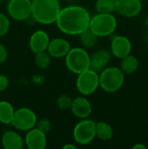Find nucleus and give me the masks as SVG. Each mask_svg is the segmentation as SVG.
<instances>
[{
	"label": "nucleus",
	"mask_w": 148,
	"mask_h": 149,
	"mask_svg": "<svg viewBox=\"0 0 148 149\" xmlns=\"http://www.w3.org/2000/svg\"><path fill=\"white\" fill-rule=\"evenodd\" d=\"M91 16L88 10L79 5H70L60 10L56 20L58 30L66 35H79L89 28Z\"/></svg>",
	"instance_id": "1"
},
{
	"label": "nucleus",
	"mask_w": 148,
	"mask_h": 149,
	"mask_svg": "<svg viewBox=\"0 0 148 149\" xmlns=\"http://www.w3.org/2000/svg\"><path fill=\"white\" fill-rule=\"evenodd\" d=\"M60 10L58 0H31V16L38 23L43 24L55 23Z\"/></svg>",
	"instance_id": "2"
},
{
	"label": "nucleus",
	"mask_w": 148,
	"mask_h": 149,
	"mask_svg": "<svg viewBox=\"0 0 148 149\" xmlns=\"http://www.w3.org/2000/svg\"><path fill=\"white\" fill-rule=\"evenodd\" d=\"M99 86L108 93L119 91L124 85L125 74L120 67L106 66L99 73Z\"/></svg>",
	"instance_id": "3"
},
{
	"label": "nucleus",
	"mask_w": 148,
	"mask_h": 149,
	"mask_svg": "<svg viewBox=\"0 0 148 149\" xmlns=\"http://www.w3.org/2000/svg\"><path fill=\"white\" fill-rule=\"evenodd\" d=\"M117 28V19L113 13H98L91 17L89 29L99 38L111 36Z\"/></svg>",
	"instance_id": "4"
},
{
	"label": "nucleus",
	"mask_w": 148,
	"mask_h": 149,
	"mask_svg": "<svg viewBox=\"0 0 148 149\" xmlns=\"http://www.w3.org/2000/svg\"><path fill=\"white\" fill-rule=\"evenodd\" d=\"M65 58L68 70L77 75L90 69V55L81 47L71 48Z\"/></svg>",
	"instance_id": "5"
},
{
	"label": "nucleus",
	"mask_w": 148,
	"mask_h": 149,
	"mask_svg": "<svg viewBox=\"0 0 148 149\" xmlns=\"http://www.w3.org/2000/svg\"><path fill=\"white\" fill-rule=\"evenodd\" d=\"M96 137V122L92 120L82 119L73 128V139L76 143L85 146Z\"/></svg>",
	"instance_id": "6"
},
{
	"label": "nucleus",
	"mask_w": 148,
	"mask_h": 149,
	"mask_svg": "<svg viewBox=\"0 0 148 149\" xmlns=\"http://www.w3.org/2000/svg\"><path fill=\"white\" fill-rule=\"evenodd\" d=\"M99 86V73L88 69L79 74H78L76 87L79 93L83 96H88L96 92Z\"/></svg>",
	"instance_id": "7"
},
{
	"label": "nucleus",
	"mask_w": 148,
	"mask_h": 149,
	"mask_svg": "<svg viewBox=\"0 0 148 149\" xmlns=\"http://www.w3.org/2000/svg\"><path fill=\"white\" fill-rule=\"evenodd\" d=\"M38 118L34 111L29 107H20L15 110L11 125L20 131H28L36 126Z\"/></svg>",
	"instance_id": "8"
},
{
	"label": "nucleus",
	"mask_w": 148,
	"mask_h": 149,
	"mask_svg": "<svg viewBox=\"0 0 148 149\" xmlns=\"http://www.w3.org/2000/svg\"><path fill=\"white\" fill-rule=\"evenodd\" d=\"M7 11L13 19L25 21L31 16V0H9Z\"/></svg>",
	"instance_id": "9"
},
{
	"label": "nucleus",
	"mask_w": 148,
	"mask_h": 149,
	"mask_svg": "<svg viewBox=\"0 0 148 149\" xmlns=\"http://www.w3.org/2000/svg\"><path fill=\"white\" fill-rule=\"evenodd\" d=\"M132 51V43L130 39L122 35H115L111 41V52L117 58H123L129 55Z\"/></svg>",
	"instance_id": "10"
},
{
	"label": "nucleus",
	"mask_w": 148,
	"mask_h": 149,
	"mask_svg": "<svg viewBox=\"0 0 148 149\" xmlns=\"http://www.w3.org/2000/svg\"><path fill=\"white\" fill-rule=\"evenodd\" d=\"M142 10L140 0H116L115 10L126 17H134Z\"/></svg>",
	"instance_id": "11"
},
{
	"label": "nucleus",
	"mask_w": 148,
	"mask_h": 149,
	"mask_svg": "<svg viewBox=\"0 0 148 149\" xmlns=\"http://www.w3.org/2000/svg\"><path fill=\"white\" fill-rule=\"evenodd\" d=\"M24 141L29 149H44L47 145L46 134L38 129L36 127L27 131Z\"/></svg>",
	"instance_id": "12"
},
{
	"label": "nucleus",
	"mask_w": 148,
	"mask_h": 149,
	"mask_svg": "<svg viewBox=\"0 0 148 149\" xmlns=\"http://www.w3.org/2000/svg\"><path fill=\"white\" fill-rule=\"evenodd\" d=\"M71 50V44L68 40L62 38H55L50 39L47 52L52 58H64Z\"/></svg>",
	"instance_id": "13"
},
{
	"label": "nucleus",
	"mask_w": 148,
	"mask_h": 149,
	"mask_svg": "<svg viewBox=\"0 0 148 149\" xmlns=\"http://www.w3.org/2000/svg\"><path fill=\"white\" fill-rule=\"evenodd\" d=\"M112 55L108 50L100 49L90 56V69L99 73L105 69L111 60Z\"/></svg>",
	"instance_id": "14"
},
{
	"label": "nucleus",
	"mask_w": 148,
	"mask_h": 149,
	"mask_svg": "<svg viewBox=\"0 0 148 149\" xmlns=\"http://www.w3.org/2000/svg\"><path fill=\"white\" fill-rule=\"evenodd\" d=\"M71 110L75 117L82 120L90 116L92 111V107L91 102L85 97L80 96L72 100Z\"/></svg>",
	"instance_id": "15"
},
{
	"label": "nucleus",
	"mask_w": 148,
	"mask_h": 149,
	"mask_svg": "<svg viewBox=\"0 0 148 149\" xmlns=\"http://www.w3.org/2000/svg\"><path fill=\"white\" fill-rule=\"evenodd\" d=\"M50 37L44 31L38 30L31 34L29 39V46L32 52L38 53L47 50Z\"/></svg>",
	"instance_id": "16"
},
{
	"label": "nucleus",
	"mask_w": 148,
	"mask_h": 149,
	"mask_svg": "<svg viewBox=\"0 0 148 149\" xmlns=\"http://www.w3.org/2000/svg\"><path fill=\"white\" fill-rule=\"evenodd\" d=\"M2 145L5 149H22L24 141L22 136L15 131H6L1 140Z\"/></svg>",
	"instance_id": "17"
},
{
	"label": "nucleus",
	"mask_w": 148,
	"mask_h": 149,
	"mask_svg": "<svg viewBox=\"0 0 148 149\" xmlns=\"http://www.w3.org/2000/svg\"><path fill=\"white\" fill-rule=\"evenodd\" d=\"M15 109L13 106L6 101H0V122L4 125H10L12 122V119L14 116Z\"/></svg>",
	"instance_id": "18"
},
{
	"label": "nucleus",
	"mask_w": 148,
	"mask_h": 149,
	"mask_svg": "<svg viewBox=\"0 0 148 149\" xmlns=\"http://www.w3.org/2000/svg\"><path fill=\"white\" fill-rule=\"evenodd\" d=\"M139 59L133 55H127L125 58H121L120 69L124 72V74H132L137 71L139 68Z\"/></svg>",
	"instance_id": "19"
},
{
	"label": "nucleus",
	"mask_w": 148,
	"mask_h": 149,
	"mask_svg": "<svg viewBox=\"0 0 148 149\" xmlns=\"http://www.w3.org/2000/svg\"><path fill=\"white\" fill-rule=\"evenodd\" d=\"M113 136L112 126L105 121L96 122V137L101 141H109Z\"/></svg>",
	"instance_id": "20"
},
{
	"label": "nucleus",
	"mask_w": 148,
	"mask_h": 149,
	"mask_svg": "<svg viewBox=\"0 0 148 149\" xmlns=\"http://www.w3.org/2000/svg\"><path fill=\"white\" fill-rule=\"evenodd\" d=\"M79 36H80V41L82 45H85V47H88V48L94 47L98 43L99 37L94 32H92L89 28L84 31L82 33H80Z\"/></svg>",
	"instance_id": "21"
},
{
	"label": "nucleus",
	"mask_w": 148,
	"mask_h": 149,
	"mask_svg": "<svg viewBox=\"0 0 148 149\" xmlns=\"http://www.w3.org/2000/svg\"><path fill=\"white\" fill-rule=\"evenodd\" d=\"M116 0H97L95 9L98 13H113L115 10Z\"/></svg>",
	"instance_id": "22"
},
{
	"label": "nucleus",
	"mask_w": 148,
	"mask_h": 149,
	"mask_svg": "<svg viewBox=\"0 0 148 149\" xmlns=\"http://www.w3.org/2000/svg\"><path fill=\"white\" fill-rule=\"evenodd\" d=\"M51 62V57L47 51L40 52L35 53V64L36 65L42 70L47 69Z\"/></svg>",
	"instance_id": "23"
},
{
	"label": "nucleus",
	"mask_w": 148,
	"mask_h": 149,
	"mask_svg": "<svg viewBox=\"0 0 148 149\" xmlns=\"http://www.w3.org/2000/svg\"><path fill=\"white\" fill-rule=\"evenodd\" d=\"M72 98L68 94H62L57 100V106L61 110H69L71 109Z\"/></svg>",
	"instance_id": "24"
},
{
	"label": "nucleus",
	"mask_w": 148,
	"mask_h": 149,
	"mask_svg": "<svg viewBox=\"0 0 148 149\" xmlns=\"http://www.w3.org/2000/svg\"><path fill=\"white\" fill-rule=\"evenodd\" d=\"M9 30H10V19L5 14L0 12V37L6 35Z\"/></svg>",
	"instance_id": "25"
},
{
	"label": "nucleus",
	"mask_w": 148,
	"mask_h": 149,
	"mask_svg": "<svg viewBox=\"0 0 148 149\" xmlns=\"http://www.w3.org/2000/svg\"><path fill=\"white\" fill-rule=\"evenodd\" d=\"M35 127L38 129H39L42 132H44V134H47V133L50 132L51 125L50 120H48L46 118H43V119H40L39 120H37V123H36Z\"/></svg>",
	"instance_id": "26"
},
{
	"label": "nucleus",
	"mask_w": 148,
	"mask_h": 149,
	"mask_svg": "<svg viewBox=\"0 0 148 149\" xmlns=\"http://www.w3.org/2000/svg\"><path fill=\"white\" fill-rule=\"evenodd\" d=\"M9 86V79L6 76L0 74V92H3Z\"/></svg>",
	"instance_id": "27"
},
{
	"label": "nucleus",
	"mask_w": 148,
	"mask_h": 149,
	"mask_svg": "<svg viewBox=\"0 0 148 149\" xmlns=\"http://www.w3.org/2000/svg\"><path fill=\"white\" fill-rule=\"evenodd\" d=\"M7 57H8V52H7L6 47L3 45L0 44V64H3V62H5L7 59Z\"/></svg>",
	"instance_id": "28"
},
{
	"label": "nucleus",
	"mask_w": 148,
	"mask_h": 149,
	"mask_svg": "<svg viewBox=\"0 0 148 149\" xmlns=\"http://www.w3.org/2000/svg\"><path fill=\"white\" fill-rule=\"evenodd\" d=\"M133 149H139V148H141V149H147V146H145L144 144H142V143H137V144H135L134 146H133Z\"/></svg>",
	"instance_id": "29"
},
{
	"label": "nucleus",
	"mask_w": 148,
	"mask_h": 149,
	"mask_svg": "<svg viewBox=\"0 0 148 149\" xmlns=\"http://www.w3.org/2000/svg\"><path fill=\"white\" fill-rule=\"evenodd\" d=\"M77 147L73 144H71V143H68V144H65L63 146V149H76Z\"/></svg>",
	"instance_id": "30"
},
{
	"label": "nucleus",
	"mask_w": 148,
	"mask_h": 149,
	"mask_svg": "<svg viewBox=\"0 0 148 149\" xmlns=\"http://www.w3.org/2000/svg\"><path fill=\"white\" fill-rule=\"evenodd\" d=\"M144 38H145V41L148 44V31L146 32V34H145V36H144Z\"/></svg>",
	"instance_id": "31"
},
{
	"label": "nucleus",
	"mask_w": 148,
	"mask_h": 149,
	"mask_svg": "<svg viewBox=\"0 0 148 149\" xmlns=\"http://www.w3.org/2000/svg\"><path fill=\"white\" fill-rule=\"evenodd\" d=\"M146 24H147V26H148V17L147 18V20H146Z\"/></svg>",
	"instance_id": "32"
},
{
	"label": "nucleus",
	"mask_w": 148,
	"mask_h": 149,
	"mask_svg": "<svg viewBox=\"0 0 148 149\" xmlns=\"http://www.w3.org/2000/svg\"><path fill=\"white\" fill-rule=\"evenodd\" d=\"M67 1H72V0H67Z\"/></svg>",
	"instance_id": "33"
},
{
	"label": "nucleus",
	"mask_w": 148,
	"mask_h": 149,
	"mask_svg": "<svg viewBox=\"0 0 148 149\" xmlns=\"http://www.w3.org/2000/svg\"><path fill=\"white\" fill-rule=\"evenodd\" d=\"M147 52H148V46H147Z\"/></svg>",
	"instance_id": "34"
}]
</instances>
